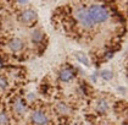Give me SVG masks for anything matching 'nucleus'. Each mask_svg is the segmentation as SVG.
Instances as JSON below:
<instances>
[{
	"mask_svg": "<svg viewBox=\"0 0 128 125\" xmlns=\"http://www.w3.org/2000/svg\"><path fill=\"white\" fill-rule=\"evenodd\" d=\"M89 15L93 20L94 23H101L104 21H106L108 17V14L106 9L104 6H100V5H94L89 9Z\"/></svg>",
	"mask_w": 128,
	"mask_h": 125,
	"instance_id": "obj_1",
	"label": "nucleus"
},
{
	"mask_svg": "<svg viewBox=\"0 0 128 125\" xmlns=\"http://www.w3.org/2000/svg\"><path fill=\"white\" fill-rule=\"evenodd\" d=\"M77 17H78L79 22L82 23V26H84L87 28L94 26V22H93V20H92L90 15H89V11L86 10L84 8H79L77 10Z\"/></svg>",
	"mask_w": 128,
	"mask_h": 125,
	"instance_id": "obj_2",
	"label": "nucleus"
},
{
	"mask_svg": "<svg viewBox=\"0 0 128 125\" xmlns=\"http://www.w3.org/2000/svg\"><path fill=\"white\" fill-rule=\"evenodd\" d=\"M38 17V15H37V12L34 11V10H24L22 14H21L20 16V20L23 22V23H32V22H34L36 20Z\"/></svg>",
	"mask_w": 128,
	"mask_h": 125,
	"instance_id": "obj_3",
	"label": "nucleus"
},
{
	"mask_svg": "<svg viewBox=\"0 0 128 125\" xmlns=\"http://www.w3.org/2000/svg\"><path fill=\"white\" fill-rule=\"evenodd\" d=\"M32 119H33V121L37 125H46L48 124V116L45 115L43 112H39V110L33 113Z\"/></svg>",
	"mask_w": 128,
	"mask_h": 125,
	"instance_id": "obj_4",
	"label": "nucleus"
},
{
	"mask_svg": "<svg viewBox=\"0 0 128 125\" xmlns=\"http://www.w3.org/2000/svg\"><path fill=\"white\" fill-rule=\"evenodd\" d=\"M9 47H10V49L12 52H20L21 49L23 48V42L20 38H14L9 43Z\"/></svg>",
	"mask_w": 128,
	"mask_h": 125,
	"instance_id": "obj_5",
	"label": "nucleus"
},
{
	"mask_svg": "<svg viewBox=\"0 0 128 125\" xmlns=\"http://www.w3.org/2000/svg\"><path fill=\"white\" fill-rule=\"evenodd\" d=\"M60 77H61V80L62 81H66V82H68L72 80V77H73V74L68 69H65V70H62L61 72H60Z\"/></svg>",
	"mask_w": 128,
	"mask_h": 125,
	"instance_id": "obj_6",
	"label": "nucleus"
},
{
	"mask_svg": "<svg viewBox=\"0 0 128 125\" xmlns=\"http://www.w3.org/2000/svg\"><path fill=\"white\" fill-rule=\"evenodd\" d=\"M15 110H16V113L20 114V115H22V114L26 112V107H24V104L22 103V101L17 99V101L15 102Z\"/></svg>",
	"mask_w": 128,
	"mask_h": 125,
	"instance_id": "obj_7",
	"label": "nucleus"
},
{
	"mask_svg": "<svg viewBox=\"0 0 128 125\" xmlns=\"http://www.w3.org/2000/svg\"><path fill=\"white\" fill-rule=\"evenodd\" d=\"M58 112L61 113V114H64V115H67L70 112H71V109H70V107L67 104H65V103H59L58 104Z\"/></svg>",
	"mask_w": 128,
	"mask_h": 125,
	"instance_id": "obj_8",
	"label": "nucleus"
},
{
	"mask_svg": "<svg viewBox=\"0 0 128 125\" xmlns=\"http://www.w3.org/2000/svg\"><path fill=\"white\" fill-rule=\"evenodd\" d=\"M96 110L100 112V113H104V112H106L108 110V103L105 102V101H99L98 104H96Z\"/></svg>",
	"mask_w": 128,
	"mask_h": 125,
	"instance_id": "obj_9",
	"label": "nucleus"
},
{
	"mask_svg": "<svg viewBox=\"0 0 128 125\" xmlns=\"http://www.w3.org/2000/svg\"><path fill=\"white\" fill-rule=\"evenodd\" d=\"M42 37H43V33H42L40 31H36V32L33 33V40H34V42H40V40H42Z\"/></svg>",
	"mask_w": 128,
	"mask_h": 125,
	"instance_id": "obj_10",
	"label": "nucleus"
},
{
	"mask_svg": "<svg viewBox=\"0 0 128 125\" xmlns=\"http://www.w3.org/2000/svg\"><path fill=\"white\" fill-rule=\"evenodd\" d=\"M6 87H8V80L4 76H0V88L5 90Z\"/></svg>",
	"mask_w": 128,
	"mask_h": 125,
	"instance_id": "obj_11",
	"label": "nucleus"
},
{
	"mask_svg": "<svg viewBox=\"0 0 128 125\" xmlns=\"http://www.w3.org/2000/svg\"><path fill=\"white\" fill-rule=\"evenodd\" d=\"M8 124V116L5 113H1L0 114V125H6Z\"/></svg>",
	"mask_w": 128,
	"mask_h": 125,
	"instance_id": "obj_12",
	"label": "nucleus"
},
{
	"mask_svg": "<svg viewBox=\"0 0 128 125\" xmlns=\"http://www.w3.org/2000/svg\"><path fill=\"white\" fill-rule=\"evenodd\" d=\"M77 57H78L79 60H80L82 63H84L86 65H88V64H89L88 60H87V59H84V58H86V57H84V54H82V53H78V54H77Z\"/></svg>",
	"mask_w": 128,
	"mask_h": 125,
	"instance_id": "obj_13",
	"label": "nucleus"
},
{
	"mask_svg": "<svg viewBox=\"0 0 128 125\" xmlns=\"http://www.w3.org/2000/svg\"><path fill=\"white\" fill-rule=\"evenodd\" d=\"M102 76H104V78H106V80H110L111 77H112V72L111 71H102Z\"/></svg>",
	"mask_w": 128,
	"mask_h": 125,
	"instance_id": "obj_14",
	"label": "nucleus"
},
{
	"mask_svg": "<svg viewBox=\"0 0 128 125\" xmlns=\"http://www.w3.org/2000/svg\"><path fill=\"white\" fill-rule=\"evenodd\" d=\"M104 125H108V124H104Z\"/></svg>",
	"mask_w": 128,
	"mask_h": 125,
	"instance_id": "obj_15",
	"label": "nucleus"
}]
</instances>
